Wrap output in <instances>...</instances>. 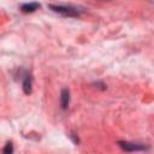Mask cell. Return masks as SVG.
Listing matches in <instances>:
<instances>
[{
	"mask_svg": "<svg viewBox=\"0 0 154 154\" xmlns=\"http://www.w3.org/2000/svg\"><path fill=\"white\" fill-rule=\"evenodd\" d=\"M70 105V90L67 88H63L60 93V108L66 111Z\"/></svg>",
	"mask_w": 154,
	"mask_h": 154,
	"instance_id": "277c9868",
	"label": "cell"
},
{
	"mask_svg": "<svg viewBox=\"0 0 154 154\" xmlns=\"http://www.w3.org/2000/svg\"><path fill=\"white\" fill-rule=\"evenodd\" d=\"M69 137L72 140V142H73L75 144H78V143H79V138H78V136H77L75 132H71V134L69 135Z\"/></svg>",
	"mask_w": 154,
	"mask_h": 154,
	"instance_id": "ba28073f",
	"label": "cell"
},
{
	"mask_svg": "<svg viewBox=\"0 0 154 154\" xmlns=\"http://www.w3.org/2000/svg\"><path fill=\"white\" fill-rule=\"evenodd\" d=\"M93 85H95V88L96 89H100V90H106V88H107L103 82H94Z\"/></svg>",
	"mask_w": 154,
	"mask_h": 154,
	"instance_id": "52a82bcc",
	"label": "cell"
},
{
	"mask_svg": "<svg viewBox=\"0 0 154 154\" xmlns=\"http://www.w3.org/2000/svg\"><path fill=\"white\" fill-rule=\"evenodd\" d=\"M48 7H49L52 11H54V12H57V13H59V14L64 16V17L77 18V17H79V16H81V13H82V10H81L79 7L75 6V5L48 4Z\"/></svg>",
	"mask_w": 154,
	"mask_h": 154,
	"instance_id": "6da1fadb",
	"label": "cell"
},
{
	"mask_svg": "<svg viewBox=\"0 0 154 154\" xmlns=\"http://www.w3.org/2000/svg\"><path fill=\"white\" fill-rule=\"evenodd\" d=\"M41 7V5L38 2H25V4H20L19 8L23 13H32L36 10H38Z\"/></svg>",
	"mask_w": 154,
	"mask_h": 154,
	"instance_id": "5b68a950",
	"label": "cell"
},
{
	"mask_svg": "<svg viewBox=\"0 0 154 154\" xmlns=\"http://www.w3.org/2000/svg\"><path fill=\"white\" fill-rule=\"evenodd\" d=\"M22 88H23V91L24 94L26 95H30L31 91H32V77L30 73L28 72H24V76H23V83H22Z\"/></svg>",
	"mask_w": 154,
	"mask_h": 154,
	"instance_id": "3957f363",
	"label": "cell"
},
{
	"mask_svg": "<svg viewBox=\"0 0 154 154\" xmlns=\"http://www.w3.org/2000/svg\"><path fill=\"white\" fill-rule=\"evenodd\" d=\"M2 153L4 154H13V144L12 142H7L2 149Z\"/></svg>",
	"mask_w": 154,
	"mask_h": 154,
	"instance_id": "8992f818",
	"label": "cell"
},
{
	"mask_svg": "<svg viewBox=\"0 0 154 154\" xmlns=\"http://www.w3.org/2000/svg\"><path fill=\"white\" fill-rule=\"evenodd\" d=\"M117 144L125 152H143L149 149V146L144 143H136V142H129V141H118Z\"/></svg>",
	"mask_w": 154,
	"mask_h": 154,
	"instance_id": "7a4b0ae2",
	"label": "cell"
}]
</instances>
